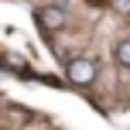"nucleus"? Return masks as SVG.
Instances as JSON below:
<instances>
[{"label":"nucleus","mask_w":130,"mask_h":130,"mask_svg":"<svg viewBox=\"0 0 130 130\" xmlns=\"http://www.w3.org/2000/svg\"><path fill=\"white\" fill-rule=\"evenodd\" d=\"M117 62H120V65H130V38L117 45Z\"/></svg>","instance_id":"7ed1b4c3"},{"label":"nucleus","mask_w":130,"mask_h":130,"mask_svg":"<svg viewBox=\"0 0 130 130\" xmlns=\"http://www.w3.org/2000/svg\"><path fill=\"white\" fill-rule=\"evenodd\" d=\"M92 4H103V0H92Z\"/></svg>","instance_id":"39448f33"},{"label":"nucleus","mask_w":130,"mask_h":130,"mask_svg":"<svg viewBox=\"0 0 130 130\" xmlns=\"http://www.w3.org/2000/svg\"><path fill=\"white\" fill-rule=\"evenodd\" d=\"M117 10H130V0H117Z\"/></svg>","instance_id":"20e7f679"},{"label":"nucleus","mask_w":130,"mask_h":130,"mask_svg":"<svg viewBox=\"0 0 130 130\" xmlns=\"http://www.w3.org/2000/svg\"><path fill=\"white\" fill-rule=\"evenodd\" d=\"M41 24L45 27H65V10L62 7H45V10H38Z\"/></svg>","instance_id":"f03ea898"},{"label":"nucleus","mask_w":130,"mask_h":130,"mask_svg":"<svg viewBox=\"0 0 130 130\" xmlns=\"http://www.w3.org/2000/svg\"><path fill=\"white\" fill-rule=\"evenodd\" d=\"M92 79H96V65L89 58H72L69 62V82L86 86V82H92Z\"/></svg>","instance_id":"f257e3e1"}]
</instances>
